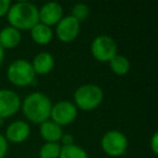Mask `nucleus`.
Returning <instances> with one entry per match:
<instances>
[{
  "instance_id": "f03ea898",
  "label": "nucleus",
  "mask_w": 158,
  "mask_h": 158,
  "mask_svg": "<svg viewBox=\"0 0 158 158\" xmlns=\"http://www.w3.org/2000/svg\"><path fill=\"white\" fill-rule=\"evenodd\" d=\"M22 108L25 117L29 121L41 125L50 118L52 103L46 94L34 92L25 98Z\"/></svg>"
},
{
  "instance_id": "ddd939ff",
  "label": "nucleus",
  "mask_w": 158,
  "mask_h": 158,
  "mask_svg": "<svg viewBox=\"0 0 158 158\" xmlns=\"http://www.w3.org/2000/svg\"><path fill=\"white\" fill-rule=\"evenodd\" d=\"M40 134L47 142L57 143L63 135L62 127L53 123L52 120H47L40 125Z\"/></svg>"
},
{
  "instance_id": "6e6552de",
  "label": "nucleus",
  "mask_w": 158,
  "mask_h": 158,
  "mask_svg": "<svg viewBox=\"0 0 158 158\" xmlns=\"http://www.w3.org/2000/svg\"><path fill=\"white\" fill-rule=\"evenodd\" d=\"M21 100L14 91L0 90V118L5 119L19 112Z\"/></svg>"
},
{
  "instance_id": "f3484780",
  "label": "nucleus",
  "mask_w": 158,
  "mask_h": 158,
  "mask_svg": "<svg viewBox=\"0 0 158 158\" xmlns=\"http://www.w3.org/2000/svg\"><path fill=\"white\" fill-rule=\"evenodd\" d=\"M59 158H88L86 151L78 145H66L61 147Z\"/></svg>"
},
{
  "instance_id": "6ab92c4d",
  "label": "nucleus",
  "mask_w": 158,
  "mask_h": 158,
  "mask_svg": "<svg viewBox=\"0 0 158 158\" xmlns=\"http://www.w3.org/2000/svg\"><path fill=\"white\" fill-rule=\"evenodd\" d=\"M89 7L85 3H77L72 9V16L79 23L85 21L89 15Z\"/></svg>"
},
{
  "instance_id": "423d86ee",
  "label": "nucleus",
  "mask_w": 158,
  "mask_h": 158,
  "mask_svg": "<svg viewBox=\"0 0 158 158\" xmlns=\"http://www.w3.org/2000/svg\"><path fill=\"white\" fill-rule=\"evenodd\" d=\"M102 148L107 155L118 157L126 153L128 140L126 135L117 130H110L104 134L102 139Z\"/></svg>"
},
{
  "instance_id": "9b49d317",
  "label": "nucleus",
  "mask_w": 158,
  "mask_h": 158,
  "mask_svg": "<svg viewBox=\"0 0 158 158\" xmlns=\"http://www.w3.org/2000/svg\"><path fill=\"white\" fill-rule=\"evenodd\" d=\"M29 133H31V129L28 123L23 120H16L8 127L6 132V139L12 143H21L28 138Z\"/></svg>"
},
{
  "instance_id": "aec40b11",
  "label": "nucleus",
  "mask_w": 158,
  "mask_h": 158,
  "mask_svg": "<svg viewBox=\"0 0 158 158\" xmlns=\"http://www.w3.org/2000/svg\"><path fill=\"white\" fill-rule=\"evenodd\" d=\"M8 151V141L2 134H0V158H3Z\"/></svg>"
},
{
  "instance_id": "1a4fd4ad",
  "label": "nucleus",
  "mask_w": 158,
  "mask_h": 158,
  "mask_svg": "<svg viewBox=\"0 0 158 158\" xmlns=\"http://www.w3.org/2000/svg\"><path fill=\"white\" fill-rule=\"evenodd\" d=\"M80 23L72 15L63 18L56 24V36L63 42H70L78 36Z\"/></svg>"
},
{
  "instance_id": "f257e3e1",
  "label": "nucleus",
  "mask_w": 158,
  "mask_h": 158,
  "mask_svg": "<svg viewBox=\"0 0 158 158\" xmlns=\"http://www.w3.org/2000/svg\"><path fill=\"white\" fill-rule=\"evenodd\" d=\"M7 14L11 26L18 31L31 29L39 23V9L27 1H20L12 5Z\"/></svg>"
},
{
  "instance_id": "4468645a",
  "label": "nucleus",
  "mask_w": 158,
  "mask_h": 158,
  "mask_svg": "<svg viewBox=\"0 0 158 158\" xmlns=\"http://www.w3.org/2000/svg\"><path fill=\"white\" fill-rule=\"evenodd\" d=\"M21 42V33L12 26L5 27L0 31V46L2 49H11Z\"/></svg>"
},
{
  "instance_id": "20e7f679",
  "label": "nucleus",
  "mask_w": 158,
  "mask_h": 158,
  "mask_svg": "<svg viewBox=\"0 0 158 158\" xmlns=\"http://www.w3.org/2000/svg\"><path fill=\"white\" fill-rule=\"evenodd\" d=\"M7 75L10 81L19 87H26L36 82L33 66L26 60L14 61L8 68Z\"/></svg>"
},
{
  "instance_id": "4be33fe9",
  "label": "nucleus",
  "mask_w": 158,
  "mask_h": 158,
  "mask_svg": "<svg viewBox=\"0 0 158 158\" xmlns=\"http://www.w3.org/2000/svg\"><path fill=\"white\" fill-rule=\"evenodd\" d=\"M149 145H151V148H152V151H153V153L155 154V155H157L158 154V133L157 132H155V133L153 134Z\"/></svg>"
},
{
  "instance_id": "2eb2a0df",
  "label": "nucleus",
  "mask_w": 158,
  "mask_h": 158,
  "mask_svg": "<svg viewBox=\"0 0 158 158\" xmlns=\"http://www.w3.org/2000/svg\"><path fill=\"white\" fill-rule=\"evenodd\" d=\"M31 38L38 44H48L52 40L53 31L49 26L41 23H38L37 25L31 29Z\"/></svg>"
},
{
  "instance_id": "b1692460",
  "label": "nucleus",
  "mask_w": 158,
  "mask_h": 158,
  "mask_svg": "<svg viewBox=\"0 0 158 158\" xmlns=\"http://www.w3.org/2000/svg\"><path fill=\"white\" fill-rule=\"evenodd\" d=\"M3 57H5V52H3L2 47L0 46V64H1V62L3 61Z\"/></svg>"
},
{
  "instance_id": "5701e85b",
  "label": "nucleus",
  "mask_w": 158,
  "mask_h": 158,
  "mask_svg": "<svg viewBox=\"0 0 158 158\" xmlns=\"http://www.w3.org/2000/svg\"><path fill=\"white\" fill-rule=\"evenodd\" d=\"M61 141L63 142V146L74 144V143H73V135L72 134H63L62 138H61Z\"/></svg>"
},
{
  "instance_id": "9d476101",
  "label": "nucleus",
  "mask_w": 158,
  "mask_h": 158,
  "mask_svg": "<svg viewBox=\"0 0 158 158\" xmlns=\"http://www.w3.org/2000/svg\"><path fill=\"white\" fill-rule=\"evenodd\" d=\"M63 19V8L57 2H48L39 9V21L41 24L52 26Z\"/></svg>"
},
{
  "instance_id": "39448f33",
  "label": "nucleus",
  "mask_w": 158,
  "mask_h": 158,
  "mask_svg": "<svg viewBox=\"0 0 158 158\" xmlns=\"http://www.w3.org/2000/svg\"><path fill=\"white\" fill-rule=\"evenodd\" d=\"M91 52L98 61L110 62L117 54V44L110 36H98L91 44Z\"/></svg>"
},
{
  "instance_id": "dca6fc26",
  "label": "nucleus",
  "mask_w": 158,
  "mask_h": 158,
  "mask_svg": "<svg viewBox=\"0 0 158 158\" xmlns=\"http://www.w3.org/2000/svg\"><path fill=\"white\" fill-rule=\"evenodd\" d=\"M110 65L112 70L117 75H126L130 69V62L123 55L116 54L110 61Z\"/></svg>"
},
{
  "instance_id": "a211bd4d",
  "label": "nucleus",
  "mask_w": 158,
  "mask_h": 158,
  "mask_svg": "<svg viewBox=\"0 0 158 158\" xmlns=\"http://www.w3.org/2000/svg\"><path fill=\"white\" fill-rule=\"evenodd\" d=\"M61 153V145L59 143L47 142L40 148V158H59Z\"/></svg>"
},
{
  "instance_id": "393cba45",
  "label": "nucleus",
  "mask_w": 158,
  "mask_h": 158,
  "mask_svg": "<svg viewBox=\"0 0 158 158\" xmlns=\"http://www.w3.org/2000/svg\"><path fill=\"white\" fill-rule=\"evenodd\" d=\"M2 123H3V119H1V118H0V126L2 125Z\"/></svg>"
},
{
  "instance_id": "7ed1b4c3",
  "label": "nucleus",
  "mask_w": 158,
  "mask_h": 158,
  "mask_svg": "<svg viewBox=\"0 0 158 158\" xmlns=\"http://www.w3.org/2000/svg\"><path fill=\"white\" fill-rule=\"evenodd\" d=\"M76 105L82 110H92L103 101V91L97 85L88 84L79 87L74 94Z\"/></svg>"
},
{
  "instance_id": "f8f14e48",
  "label": "nucleus",
  "mask_w": 158,
  "mask_h": 158,
  "mask_svg": "<svg viewBox=\"0 0 158 158\" xmlns=\"http://www.w3.org/2000/svg\"><path fill=\"white\" fill-rule=\"evenodd\" d=\"M31 66H33L35 74L46 75L52 70L53 66H54V59L50 53L41 52L35 56Z\"/></svg>"
},
{
  "instance_id": "412c9836",
  "label": "nucleus",
  "mask_w": 158,
  "mask_h": 158,
  "mask_svg": "<svg viewBox=\"0 0 158 158\" xmlns=\"http://www.w3.org/2000/svg\"><path fill=\"white\" fill-rule=\"evenodd\" d=\"M10 7H11V3L9 0H0V16L7 14Z\"/></svg>"
},
{
  "instance_id": "0eeeda50",
  "label": "nucleus",
  "mask_w": 158,
  "mask_h": 158,
  "mask_svg": "<svg viewBox=\"0 0 158 158\" xmlns=\"http://www.w3.org/2000/svg\"><path fill=\"white\" fill-rule=\"evenodd\" d=\"M77 116V107L69 101H60L52 105L50 117L52 121L59 126H66L75 120Z\"/></svg>"
}]
</instances>
